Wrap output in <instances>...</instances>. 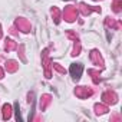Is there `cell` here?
<instances>
[{
	"label": "cell",
	"mask_w": 122,
	"mask_h": 122,
	"mask_svg": "<svg viewBox=\"0 0 122 122\" xmlns=\"http://www.w3.org/2000/svg\"><path fill=\"white\" fill-rule=\"evenodd\" d=\"M71 72H72L73 78H76V79H78V78L81 76V72H82V65H78V71H76V66H75V65H72Z\"/></svg>",
	"instance_id": "cell-1"
}]
</instances>
